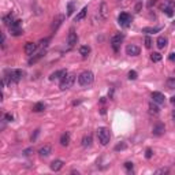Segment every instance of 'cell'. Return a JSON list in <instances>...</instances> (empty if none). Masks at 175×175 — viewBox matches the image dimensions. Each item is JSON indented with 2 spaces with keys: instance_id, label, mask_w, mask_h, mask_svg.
Wrapping results in <instances>:
<instances>
[{
  "instance_id": "obj_8",
  "label": "cell",
  "mask_w": 175,
  "mask_h": 175,
  "mask_svg": "<svg viewBox=\"0 0 175 175\" xmlns=\"http://www.w3.org/2000/svg\"><path fill=\"white\" fill-rule=\"evenodd\" d=\"M140 52H141V48L138 45H136V44H129L126 47V54L129 56H138Z\"/></svg>"
},
{
  "instance_id": "obj_34",
  "label": "cell",
  "mask_w": 175,
  "mask_h": 175,
  "mask_svg": "<svg viewBox=\"0 0 175 175\" xmlns=\"http://www.w3.org/2000/svg\"><path fill=\"white\" fill-rule=\"evenodd\" d=\"M164 13H166V15H168V17L174 15V11H173V8L171 7H164Z\"/></svg>"
},
{
  "instance_id": "obj_2",
  "label": "cell",
  "mask_w": 175,
  "mask_h": 175,
  "mask_svg": "<svg viewBox=\"0 0 175 175\" xmlns=\"http://www.w3.org/2000/svg\"><path fill=\"white\" fill-rule=\"evenodd\" d=\"M97 138L100 141L101 145H108L110 144V140H111V133L107 127H99L97 129Z\"/></svg>"
},
{
  "instance_id": "obj_23",
  "label": "cell",
  "mask_w": 175,
  "mask_h": 175,
  "mask_svg": "<svg viewBox=\"0 0 175 175\" xmlns=\"http://www.w3.org/2000/svg\"><path fill=\"white\" fill-rule=\"evenodd\" d=\"M44 110H45V104L41 103V101H40V103H36L33 106V112H43Z\"/></svg>"
},
{
  "instance_id": "obj_42",
  "label": "cell",
  "mask_w": 175,
  "mask_h": 175,
  "mask_svg": "<svg viewBox=\"0 0 175 175\" xmlns=\"http://www.w3.org/2000/svg\"><path fill=\"white\" fill-rule=\"evenodd\" d=\"M168 59H170V60H175V52H173V54H170Z\"/></svg>"
},
{
  "instance_id": "obj_13",
  "label": "cell",
  "mask_w": 175,
  "mask_h": 175,
  "mask_svg": "<svg viewBox=\"0 0 175 175\" xmlns=\"http://www.w3.org/2000/svg\"><path fill=\"white\" fill-rule=\"evenodd\" d=\"M77 43H78V36H77V33L71 29L70 33H69V36H67V44H69L70 47H74Z\"/></svg>"
},
{
  "instance_id": "obj_16",
  "label": "cell",
  "mask_w": 175,
  "mask_h": 175,
  "mask_svg": "<svg viewBox=\"0 0 175 175\" xmlns=\"http://www.w3.org/2000/svg\"><path fill=\"white\" fill-rule=\"evenodd\" d=\"M51 153H52L51 145H44V147H41V148L39 149V155H40L41 157H48Z\"/></svg>"
},
{
  "instance_id": "obj_10",
  "label": "cell",
  "mask_w": 175,
  "mask_h": 175,
  "mask_svg": "<svg viewBox=\"0 0 175 175\" xmlns=\"http://www.w3.org/2000/svg\"><path fill=\"white\" fill-rule=\"evenodd\" d=\"M152 133H153V136H156V137L163 136V134L166 133V126H164L163 123H160V122H157V123L153 126Z\"/></svg>"
},
{
  "instance_id": "obj_7",
  "label": "cell",
  "mask_w": 175,
  "mask_h": 175,
  "mask_svg": "<svg viewBox=\"0 0 175 175\" xmlns=\"http://www.w3.org/2000/svg\"><path fill=\"white\" fill-rule=\"evenodd\" d=\"M65 18H66L65 15H58L56 18L54 19V22H52V25H51V30H52V33H56L58 29H59L60 26H62V23L65 22Z\"/></svg>"
},
{
  "instance_id": "obj_26",
  "label": "cell",
  "mask_w": 175,
  "mask_h": 175,
  "mask_svg": "<svg viewBox=\"0 0 175 175\" xmlns=\"http://www.w3.org/2000/svg\"><path fill=\"white\" fill-rule=\"evenodd\" d=\"M3 22H4V25L11 26V23L14 22V17H13V14H8V15L3 17Z\"/></svg>"
},
{
  "instance_id": "obj_30",
  "label": "cell",
  "mask_w": 175,
  "mask_h": 175,
  "mask_svg": "<svg viewBox=\"0 0 175 175\" xmlns=\"http://www.w3.org/2000/svg\"><path fill=\"white\" fill-rule=\"evenodd\" d=\"M10 32H11V34L13 36H21V34L23 33V30L21 28H15V29H10Z\"/></svg>"
},
{
  "instance_id": "obj_3",
  "label": "cell",
  "mask_w": 175,
  "mask_h": 175,
  "mask_svg": "<svg viewBox=\"0 0 175 175\" xmlns=\"http://www.w3.org/2000/svg\"><path fill=\"white\" fill-rule=\"evenodd\" d=\"M7 74L8 75H6L4 77V80H10V84L11 82H19V81L23 78V71L22 70H7Z\"/></svg>"
},
{
  "instance_id": "obj_5",
  "label": "cell",
  "mask_w": 175,
  "mask_h": 175,
  "mask_svg": "<svg viewBox=\"0 0 175 175\" xmlns=\"http://www.w3.org/2000/svg\"><path fill=\"white\" fill-rule=\"evenodd\" d=\"M131 15L127 13H121V15L118 17V23L122 26V28H129L131 25Z\"/></svg>"
},
{
  "instance_id": "obj_28",
  "label": "cell",
  "mask_w": 175,
  "mask_h": 175,
  "mask_svg": "<svg viewBox=\"0 0 175 175\" xmlns=\"http://www.w3.org/2000/svg\"><path fill=\"white\" fill-rule=\"evenodd\" d=\"M166 86L170 90H175V78H168L167 82H166Z\"/></svg>"
},
{
  "instance_id": "obj_21",
  "label": "cell",
  "mask_w": 175,
  "mask_h": 175,
  "mask_svg": "<svg viewBox=\"0 0 175 175\" xmlns=\"http://www.w3.org/2000/svg\"><path fill=\"white\" fill-rule=\"evenodd\" d=\"M44 55H45V49H41V52L36 54V56H33V58H30V59H29V65H33V63H36L37 60L41 59Z\"/></svg>"
},
{
  "instance_id": "obj_31",
  "label": "cell",
  "mask_w": 175,
  "mask_h": 175,
  "mask_svg": "<svg viewBox=\"0 0 175 175\" xmlns=\"http://www.w3.org/2000/svg\"><path fill=\"white\" fill-rule=\"evenodd\" d=\"M48 43H49V39H44V40H41V41L39 43V48L45 49L47 47H48Z\"/></svg>"
},
{
  "instance_id": "obj_41",
  "label": "cell",
  "mask_w": 175,
  "mask_h": 175,
  "mask_svg": "<svg viewBox=\"0 0 175 175\" xmlns=\"http://www.w3.org/2000/svg\"><path fill=\"white\" fill-rule=\"evenodd\" d=\"M39 133H40V130H36L34 131V136H32V142H34L37 140V136H39Z\"/></svg>"
},
{
  "instance_id": "obj_11",
  "label": "cell",
  "mask_w": 175,
  "mask_h": 175,
  "mask_svg": "<svg viewBox=\"0 0 175 175\" xmlns=\"http://www.w3.org/2000/svg\"><path fill=\"white\" fill-rule=\"evenodd\" d=\"M37 48H39V45H37L36 43H26L25 44V54L29 55V56H32V55L34 54V52L37 51Z\"/></svg>"
},
{
  "instance_id": "obj_24",
  "label": "cell",
  "mask_w": 175,
  "mask_h": 175,
  "mask_svg": "<svg viewBox=\"0 0 175 175\" xmlns=\"http://www.w3.org/2000/svg\"><path fill=\"white\" fill-rule=\"evenodd\" d=\"M149 112L153 114V115H159L160 108L156 106V103H151V104H149Z\"/></svg>"
},
{
  "instance_id": "obj_22",
  "label": "cell",
  "mask_w": 175,
  "mask_h": 175,
  "mask_svg": "<svg viewBox=\"0 0 175 175\" xmlns=\"http://www.w3.org/2000/svg\"><path fill=\"white\" fill-rule=\"evenodd\" d=\"M160 30H162V28H160V26H157V28H144V29H142V33L152 34V33H159Z\"/></svg>"
},
{
  "instance_id": "obj_17",
  "label": "cell",
  "mask_w": 175,
  "mask_h": 175,
  "mask_svg": "<svg viewBox=\"0 0 175 175\" xmlns=\"http://www.w3.org/2000/svg\"><path fill=\"white\" fill-rule=\"evenodd\" d=\"M86 14H88V7L85 6V7L82 8V10L80 11V13L75 15V18H74V21L75 22H81V21H84V19L86 18Z\"/></svg>"
},
{
  "instance_id": "obj_46",
  "label": "cell",
  "mask_w": 175,
  "mask_h": 175,
  "mask_svg": "<svg viewBox=\"0 0 175 175\" xmlns=\"http://www.w3.org/2000/svg\"><path fill=\"white\" fill-rule=\"evenodd\" d=\"M174 25H175V22H174Z\"/></svg>"
},
{
  "instance_id": "obj_4",
  "label": "cell",
  "mask_w": 175,
  "mask_h": 175,
  "mask_svg": "<svg viewBox=\"0 0 175 175\" xmlns=\"http://www.w3.org/2000/svg\"><path fill=\"white\" fill-rule=\"evenodd\" d=\"M74 82H75V75L74 74H67L63 77V80H60V90H67V89H70L73 85H74Z\"/></svg>"
},
{
  "instance_id": "obj_43",
  "label": "cell",
  "mask_w": 175,
  "mask_h": 175,
  "mask_svg": "<svg viewBox=\"0 0 175 175\" xmlns=\"http://www.w3.org/2000/svg\"><path fill=\"white\" fill-rule=\"evenodd\" d=\"M153 4H156V0H151V2L148 3V7H152Z\"/></svg>"
},
{
  "instance_id": "obj_14",
  "label": "cell",
  "mask_w": 175,
  "mask_h": 175,
  "mask_svg": "<svg viewBox=\"0 0 175 175\" xmlns=\"http://www.w3.org/2000/svg\"><path fill=\"white\" fill-rule=\"evenodd\" d=\"M152 100H153V103H156V104H164L166 96L160 92H153L152 93Z\"/></svg>"
},
{
  "instance_id": "obj_18",
  "label": "cell",
  "mask_w": 175,
  "mask_h": 175,
  "mask_svg": "<svg viewBox=\"0 0 175 175\" xmlns=\"http://www.w3.org/2000/svg\"><path fill=\"white\" fill-rule=\"evenodd\" d=\"M92 142H93L92 134H86V136L82 138V147L84 148H89L90 145H92Z\"/></svg>"
},
{
  "instance_id": "obj_25",
  "label": "cell",
  "mask_w": 175,
  "mask_h": 175,
  "mask_svg": "<svg viewBox=\"0 0 175 175\" xmlns=\"http://www.w3.org/2000/svg\"><path fill=\"white\" fill-rule=\"evenodd\" d=\"M80 54L82 55L84 58H86L88 55L90 54V47H88V45H82V47L80 48Z\"/></svg>"
},
{
  "instance_id": "obj_20",
  "label": "cell",
  "mask_w": 175,
  "mask_h": 175,
  "mask_svg": "<svg viewBox=\"0 0 175 175\" xmlns=\"http://www.w3.org/2000/svg\"><path fill=\"white\" fill-rule=\"evenodd\" d=\"M70 144V134L69 133H63L60 136V145L62 147H67Z\"/></svg>"
},
{
  "instance_id": "obj_27",
  "label": "cell",
  "mask_w": 175,
  "mask_h": 175,
  "mask_svg": "<svg viewBox=\"0 0 175 175\" xmlns=\"http://www.w3.org/2000/svg\"><path fill=\"white\" fill-rule=\"evenodd\" d=\"M151 59H152V62L157 63V62H160V60L163 59V56H162V54H160V52H153V54L151 55Z\"/></svg>"
},
{
  "instance_id": "obj_33",
  "label": "cell",
  "mask_w": 175,
  "mask_h": 175,
  "mask_svg": "<svg viewBox=\"0 0 175 175\" xmlns=\"http://www.w3.org/2000/svg\"><path fill=\"white\" fill-rule=\"evenodd\" d=\"M137 77H138V74H137V71H134V70H131L129 73V80L134 81V80H137Z\"/></svg>"
},
{
  "instance_id": "obj_6",
  "label": "cell",
  "mask_w": 175,
  "mask_h": 175,
  "mask_svg": "<svg viewBox=\"0 0 175 175\" xmlns=\"http://www.w3.org/2000/svg\"><path fill=\"white\" fill-rule=\"evenodd\" d=\"M125 40V36L123 34H115V36H112V39H111V47H112V49L115 52L119 51V48H121V44L122 41Z\"/></svg>"
},
{
  "instance_id": "obj_38",
  "label": "cell",
  "mask_w": 175,
  "mask_h": 175,
  "mask_svg": "<svg viewBox=\"0 0 175 175\" xmlns=\"http://www.w3.org/2000/svg\"><path fill=\"white\" fill-rule=\"evenodd\" d=\"M152 155H153L152 149H151V148H148L147 152H145V157H147V159H151V157H152Z\"/></svg>"
},
{
  "instance_id": "obj_44",
  "label": "cell",
  "mask_w": 175,
  "mask_h": 175,
  "mask_svg": "<svg viewBox=\"0 0 175 175\" xmlns=\"http://www.w3.org/2000/svg\"><path fill=\"white\" fill-rule=\"evenodd\" d=\"M173 121H174V122H175V110H174V111H173Z\"/></svg>"
},
{
  "instance_id": "obj_29",
  "label": "cell",
  "mask_w": 175,
  "mask_h": 175,
  "mask_svg": "<svg viewBox=\"0 0 175 175\" xmlns=\"http://www.w3.org/2000/svg\"><path fill=\"white\" fill-rule=\"evenodd\" d=\"M74 6H75L74 2H70L69 4H67V17L73 15V13H74Z\"/></svg>"
},
{
  "instance_id": "obj_19",
  "label": "cell",
  "mask_w": 175,
  "mask_h": 175,
  "mask_svg": "<svg viewBox=\"0 0 175 175\" xmlns=\"http://www.w3.org/2000/svg\"><path fill=\"white\" fill-rule=\"evenodd\" d=\"M167 39H166L164 36H160L159 39H157V41H156V45H157V48L159 49H163V48H166L167 47Z\"/></svg>"
},
{
  "instance_id": "obj_32",
  "label": "cell",
  "mask_w": 175,
  "mask_h": 175,
  "mask_svg": "<svg viewBox=\"0 0 175 175\" xmlns=\"http://www.w3.org/2000/svg\"><path fill=\"white\" fill-rule=\"evenodd\" d=\"M151 47H152V39H151L149 36H147V37H145V48L149 49Z\"/></svg>"
},
{
  "instance_id": "obj_37",
  "label": "cell",
  "mask_w": 175,
  "mask_h": 175,
  "mask_svg": "<svg viewBox=\"0 0 175 175\" xmlns=\"http://www.w3.org/2000/svg\"><path fill=\"white\" fill-rule=\"evenodd\" d=\"M167 173H168L167 168H160V170H156V171H155V174H156V175H159V174H167Z\"/></svg>"
},
{
  "instance_id": "obj_12",
  "label": "cell",
  "mask_w": 175,
  "mask_h": 175,
  "mask_svg": "<svg viewBox=\"0 0 175 175\" xmlns=\"http://www.w3.org/2000/svg\"><path fill=\"white\" fill-rule=\"evenodd\" d=\"M67 74V70L62 69V70H58V71L52 73L51 75H49V80L51 81H56V80H63V77Z\"/></svg>"
},
{
  "instance_id": "obj_45",
  "label": "cell",
  "mask_w": 175,
  "mask_h": 175,
  "mask_svg": "<svg viewBox=\"0 0 175 175\" xmlns=\"http://www.w3.org/2000/svg\"><path fill=\"white\" fill-rule=\"evenodd\" d=\"M171 103L175 104V96H174V97H171Z\"/></svg>"
},
{
  "instance_id": "obj_36",
  "label": "cell",
  "mask_w": 175,
  "mask_h": 175,
  "mask_svg": "<svg viewBox=\"0 0 175 175\" xmlns=\"http://www.w3.org/2000/svg\"><path fill=\"white\" fill-rule=\"evenodd\" d=\"M133 167H134V166H133V163H131V162H126V163H125V168H126V170H133Z\"/></svg>"
},
{
  "instance_id": "obj_9",
  "label": "cell",
  "mask_w": 175,
  "mask_h": 175,
  "mask_svg": "<svg viewBox=\"0 0 175 175\" xmlns=\"http://www.w3.org/2000/svg\"><path fill=\"white\" fill-rule=\"evenodd\" d=\"M99 14H100V17L104 19V21L110 17V8H108V4H107L106 2H103L100 4V7H99Z\"/></svg>"
},
{
  "instance_id": "obj_39",
  "label": "cell",
  "mask_w": 175,
  "mask_h": 175,
  "mask_svg": "<svg viewBox=\"0 0 175 175\" xmlns=\"http://www.w3.org/2000/svg\"><path fill=\"white\" fill-rule=\"evenodd\" d=\"M4 119H6V121H7V122H13L14 116L11 115V114H6V115H4Z\"/></svg>"
},
{
  "instance_id": "obj_40",
  "label": "cell",
  "mask_w": 175,
  "mask_h": 175,
  "mask_svg": "<svg viewBox=\"0 0 175 175\" xmlns=\"http://www.w3.org/2000/svg\"><path fill=\"white\" fill-rule=\"evenodd\" d=\"M32 152H33V148H29V149L23 151V155H25V156H29V155H32Z\"/></svg>"
},
{
  "instance_id": "obj_1",
  "label": "cell",
  "mask_w": 175,
  "mask_h": 175,
  "mask_svg": "<svg viewBox=\"0 0 175 175\" xmlns=\"http://www.w3.org/2000/svg\"><path fill=\"white\" fill-rule=\"evenodd\" d=\"M93 81H95V75H93V73L89 71V70L82 71L80 75H78V84H80L81 86H89V85H92Z\"/></svg>"
},
{
  "instance_id": "obj_15",
  "label": "cell",
  "mask_w": 175,
  "mask_h": 175,
  "mask_svg": "<svg viewBox=\"0 0 175 175\" xmlns=\"http://www.w3.org/2000/svg\"><path fill=\"white\" fill-rule=\"evenodd\" d=\"M63 164H65V163H63L62 160L56 159V160H54V162L51 163V166H49V167H51V170H52V171L58 173V171H60V170L63 168Z\"/></svg>"
},
{
  "instance_id": "obj_35",
  "label": "cell",
  "mask_w": 175,
  "mask_h": 175,
  "mask_svg": "<svg viewBox=\"0 0 175 175\" xmlns=\"http://www.w3.org/2000/svg\"><path fill=\"white\" fill-rule=\"evenodd\" d=\"M123 149H126V144L125 142H122V144H118L115 147V151H123Z\"/></svg>"
}]
</instances>
